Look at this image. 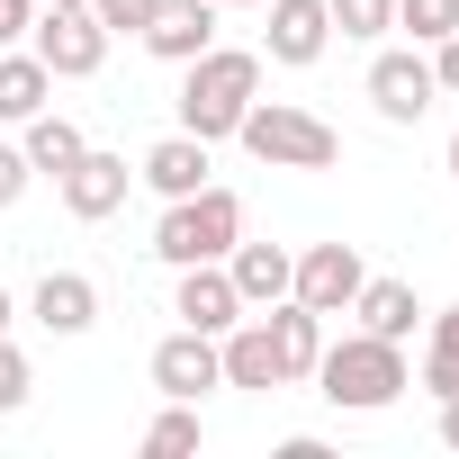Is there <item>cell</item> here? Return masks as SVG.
<instances>
[{"label": "cell", "mask_w": 459, "mask_h": 459, "mask_svg": "<svg viewBox=\"0 0 459 459\" xmlns=\"http://www.w3.org/2000/svg\"><path fill=\"white\" fill-rule=\"evenodd\" d=\"M253 100H262V55H244V46H207L180 64V135H198V144H225Z\"/></svg>", "instance_id": "cell-1"}, {"label": "cell", "mask_w": 459, "mask_h": 459, "mask_svg": "<svg viewBox=\"0 0 459 459\" xmlns=\"http://www.w3.org/2000/svg\"><path fill=\"white\" fill-rule=\"evenodd\" d=\"M414 378H405V342H378V333H342L316 351V396L342 405V414H378L396 405Z\"/></svg>", "instance_id": "cell-2"}, {"label": "cell", "mask_w": 459, "mask_h": 459, "mask_svg": "<svg viewBox=\"0 0 459 459\" xmlns=\"http://www.w3.org/2000/svg\"><path fill=\"white\" fill-rule=\"evenodd\" d=\"M244 244V198L235 189H189V198H162V225H153V253L171 262V271H189V262H225Z\"/></svg>", "instance_id": "cell-3"}, {"label": "cell", "mask_w": 459, "mask_h": 459, "mask_svg": "<svg viewBox=\"0 0 459 459\" xmlns=\"http://www.w3.org/2000/svg\"><path fill=\"white\" fill-rule=\"evenodd\" d=\"M235 144L253 162H271V171H333L342 162V135L316 108H289V100H253L244 126H235Z\"/></svg>", "instance_id": "cell-4"}, {"label": "cell", "mask_w": 459, "mask_h": 459, "mask_svg": "<svg viewBox=\"0 0 459 459\" xmlns=\"http://www.w3.org/2000/svg\"><path fill=\"white\" fill-rule=\"evenodd\" d=\"M28 37H37L28 55H37L55 82H91V73L108 64V28H100L91 10H37V28H28Z\"/></svg>", "instance_id": "cell-5"}, {"label": "cell", "mask_w": 459, "mask_h": 459, "mask_svg": "<svg viewBox=\"0 0 459 459\" xmlns=\"http://www.w3.org/2000/svg\"><path fill=\"white\" fill-rule=\"evenodd\" d=\"M441 100V82H432V55H414V46H396V55H378L369 64V108L387 117V126H423V108Z\"/></svg>", "instance_id": "cell-6"}, {"label": "cell", "mask_w": 459, "mask_h": 459, "mask_svg": "<svg viewBox=\"0 0 459 459\" xmlns=\"http://www.w3.org/2000/svg\"><path fill=\"white\" fill-rule=\"evenodd\" d=\"M360 253L351 244H307L298 253V280H289V298L298 307H316V316H351V298H360Z\"/></svg>", "instance_id": "cell-7"}, {"label": "cell", "mask_w": 459, "mask_h": 459, "mask_svg": "<svg viewBox=\"0 0 459 459\" xmlns=\"http://www.w3.org/2000/svg\"><path fill=\"white\" fill-rule=\"evenodd\" d=\"M262 10H271V28H262V55H271V64L307 73V64L333 46V10H325V0H262Z\"/></svg>", "instance_id": "cell-8"}, {"label": "cell", "mask_w": 459, "mask_h": 459, "mask_svg": "<svg viewBox=\"0 0 459 459\" xmlns=\"http://www.w3.org/2000/svg\"><path fill=\"white\" fill-rule=\"evenodd\" d=\"M153 387H162V396H189V405H198L207 387H225L216 333H189V325H180V333H162V342H153Z\"/></svg>", "instance_id": "cell-9"}, {"label": "cell", "mask_w": 459, "mask_h": 459, "mask_svg": "<svg viewBox=\"0 0 459 459\" xmlns=\"http://www.w3.org/2000/svg\"><path fill=\"white\" fill-rule=\"evenodd\" d=\"M171 316H180L189 333H225V325H244V298H235V280H225V262H189L180 289H171Z\"/></svg>", "instance_id": "cell-10"}, {"label": "cell", "mask_w": 459, "mask_h": 459, "mask_svg": "<svg viewBox=\"0 0 459 459\" xmlns=\"http://www.w3.org/2000/svg\"><path fill=\"white\" fill-rule=\"evenodd\" d=\"M126 180H135V171H126V153H82V162L64 171V207H73L82 225H100V216H117V207H126Z\"/></svg>", "instance_id": "cell-11"}, {"label": "cell", "mask_w": 459, "mask_h": 459, "mask_svg": "<svg viewBox=\"0 0 459 459\" xmlns=\"http://www.w3.org/2000/svg\"><path fill=\"white\" fill-rule=\"evenodd\" d=\"M216 360H225V387H253V396L289 387V378H280V342H271V325H225V333H216Z\"/></svg>", "instance_id": "cell-12"}, {"label": "cell", "mask_w": 459, "mask_h": 459, "mask_svg": "<svg viewBox=\"0 0 459 459\" xmlns=\"http://www.w3.org/2000/svg\"><path fill=\"white\" fill-rule=\"evenodd\" d=\"M144 46H153L162 64L207 55V46H216V0H162V10L144 19Z\"/></svg>", "instance_id": "cell-13"}, {"label": "cell", "mask_w": 459, "mask_h": 459, "mask_svg": "<svg viewBox=\"0 0 459 459\" xmlns=\"http://www.w3.org/2000/svg\"><path fill=\"white\" fill-rule=\"evenodd\" d=\"M225 280H235L244 316H253V307H280L289 280H298V253H280V244H235V253H225Z\"/></svg>", "instance_id": "cell-14"}, {"label": "cell", "mask_w": 459, "mask_h": 459, "mask_svg": "<svg viewBox=\"0 0 459 459\" xmlns=\"http://www.w3.org/2000/svg\"><path fill=\"white\" fill-rule=\"evenodd\" d=\"M135 180H144L153 198H189V189H207V144L171 126V135H162V144H153V153L135 162Z\"/></svg>", "instance_id": "cell-15"}, {"label": "cell", "mask_w": 459, "mask_h": 459, "mask_svg": "<svg viewBox=\"0 0 459 459\" xmlns=\"http://www.w3.org/2000/svg\"><path fill=\"white\" fill-rule=\"evenodd\" d=\"M262 325H271V342H280V378H289V387H298V378H316L325 316H316V307H298V298H280V307H262Z\"/></svg>", "instance_id": "cell-16"}, {"label": "cell", "mask_w": 459, "mask_h": 459, "mask_svg": "<svg viewBox=\"0 0 459 459\" xmlns=\"http://www.w3.org/2000/svg\"><path fill=\"white\" fill-rule=\"evenodd\" d=\"M28 307H37V325H46V333H91V325H100V289H91L82 271H46Z\"/></svg>", "instance_id": "cell-17"}, {"label": "cell", "mask_w": 459, "mask_h": 459, "mask_svg": "<svg viewBox=\"0 0 459 459\" xmlns=\"http://www.w3.org/2000/svg\"><path fill=\"white\" fill-rule=\"evenodd\" d=\"M351 316H360V333H378V342H405V333L423 325V307H414V289H405V280H360Z\"/></svg>", "instance_id": "cell-18"}, {"label": "cell", "mask_w": 459, "mask_h": 459, "mask_svg": "<svg viewBox=\"0 0 459 459\" xmlns=\"http://www.w3.org/2000/svg\"><path fill=\"white\" fill-rule=\"evenodd\" d=\"M19 153H28L37 171H55V180H64V171H73V162L91 153V135H82L73 117H46V108H37V117H28V144H19Z\"/></svg>", "instance_id": "cell-19"}, {"label": "cell", "mask_w": 459, "mask_h": 459, "mask_svg": "<svg viewBox=\"0 0 459 459\" xmlns=\"http://www.w3.org/2000/svg\"><path fill=\"white\" fill-rule=\"evenodd\" d=\"M46 91H55V73L37 55H0V117H10V126H28L46 108Z\"/></svg>", "instance_id": "cell-20"}, {"label": "cell", "mask_w": 459, "mask_h": 459, "mask_svg": "<svg viewBox=\"0 0 459 459\" xmlns=\"http://www.w3.org/2000/svg\"><path fill=\"white\" fill-rule=\"evenodd\" d=\"M198 432H207V423H198V405H189V396H171V405L144 423V450H153V459H180V450H198Z\"/></svg>", "instance_id": "cell-21"}, {"label": "cell", "mask_w": 459, "mask_h": 459, "mask_svg": "<svg viewBox=\"0 0 459 459\" xmlns=\"http://www.w3.org/2000/svg\"><path fill=\"white\" fill-rule=\"evenodd\" d=\"M423 387L432 396H459V307L432 316V351H423Z\"/></svg>", "instance_id": "cell-22"}, {"label": "cell", "mask_w": 459, "mask_h": 459, "mask_svg": "<svg viewBox=\"0 0 459 459\" xmlns=\"http://www.w3.org/2000/svg\"><path fill=\"white\" fill-rule=\"evenodd\" d=\"M396 28H405L414 46H441V37L459 28V0H396Z\"/></svg>", "instance_id": "cell-23"}, {"label": "cell", "mask_w": 459, "mask_h": 459, "mask_svg": "<svg viewBox=\"0 0 459 459\" xmlns=\"http://www.w3.org/2000/svg\"><path fill=\"white\" fill-rule=\"evenodd\" d=\"M325 10H333L342 37H387L396 28V0H325Z\"/></svg>", "instance_id": "cell-24"}, {"label": "cell", "mask_w": 459, "mask_h": 459, "mask_svg": "<svg viewBox=\"0 0 459 459\" xmlns=\"http://www.w3.org/2000/svg\"><path fill=\"white\" fill-rule=\"evenodd\" d=\"M162 10V0H91V19L108 28V37H144V19Z\"/></svg>", "instance_id": "cell-25"}, {"label": "cell", "mask_w": 459, "mask_h": 459, "mask_svg": "<svg viewBox=\"0 0 459 459\" xmlns=\"http://www.w3.org/2000/svg\"><path fill=\"white\" fill-rule=\"evenodd\" d=\"M19 405H28V351L0 333V414H19Z\"/></svg>", "instance_id": "cell-26"}, {"label": "cell", "mask_w": 459, "mask_h": 459, "mask_svg": "<svg viewBox=\"0 0 459 459\" xmlns=\"http://www.w3.org/2000/svg\"><path fill=\"white\" fill-rule=\"evenodd\" d=\"M28 180H37V162H28L19 144H0V207H19V198H28Z\"/></svg>", "instance_id": "cell-27"}, {"label": "cell", "mask_w": 459, "mask_h": 459, "mask_svg": "<svg viewBox=\"0 0 459 459\" xmlns=\"http://www.w3.org/2000/svg\"><path fill=\"white\" fill-rule=\"evenodd\" d=\"M432 82H441V91H450V100H459V28H450V37H441V46H432Z\"/></svg>", "instance_id": "cell-28"}, {"label": "cell", "mask_w": 459, "mask_h": 459, "mask_svg": "<svg viewBox=\"0 0 459 459\" xmlns=\"http://www.w3.org/2000/svg\"><path fill=\"white\" fill-rule=\"evenodd\" d=\"M37 28V0H0V46H19Z\"/></svg>", "instance_id": "cell-29"}, {"label": "cell", "mask_w": 459, "mask_h": 459, "mask_svg": "<svg viewBox=\"0 0 459 459\" xmlns=\"http://www.w3.org/2000/svg\"><path fill=\"white\" fill-rule=\"evenodd\" d=\"M441 441L459 450V396H441Z\"/></svg>", "instance_id": "cell-30"}, {"label": "cell", "mask_w": 459, "mask_h": 459, "mask_svg": "<svg viewBox=\"0 0 459 459\" xmlns=\"http://www.w3.org/2000/svg\"><path fill=\"white\" fill-rule=\"evenodd\" d=\"M37 10H91V0H37Z\"/></svg>", "instance_id": "cell-31"}, {"label": "cell", "mask_w": 459, "mask_h": 459, "mask_svg": "<svg viewBox=\"0 0 459 459\" xmlns=\"http://www.w3.org/2000/svg\"><path fill=\"white\" fill-rule=\"evenodd\" d=\"M10 316H19V307H10V289H0V333H10Z\"/></svg>", "instance_id": "cell-32"}, {"label": "cell", "mask_w": 459, "mask_h": 459, "mask_svg": "<svg viewBox=\"0 0 459 459\" xmlns=\"http://www.w3.org/2000/svg\"><path fill=\"white\" fill-rule=\"evenodd\" d=\"M216 10H262V0H216Z\"/></svg>", "instance_id": "cell-33"}, {"label": "cell", "mask_w": 459, "mask_h": 459, "mask_svg": "<svg viewBox=\"0 0 459 459\" xmlns=\"http://www.w3.org/2000/svg\"><path fill=\"white\" fill-rule=\"evenodd\" d=\"M450 171H459V135H450Z\"/></svg>", "instance_id": "cell-34"}]
</instances>
